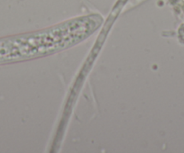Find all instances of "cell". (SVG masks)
Returning a JSON list of instances; mask_svg holds the SVG:
<instances>
[{"label":"cell","mask_w":184,"mask_h":153,"mask_svg":"<svg viewBox=\"0 0 184 153\" xmlns=\"http://www.w3.org/2000/svg\"><path fill=\"white\" fill-rule=\"evenodd\" d=\"M100 23V16L90 15L45 32L0 42V61L41 56L64 49L88 37Z\"/></svg>","instance_id":"6da1fadb"}]
</instances>
